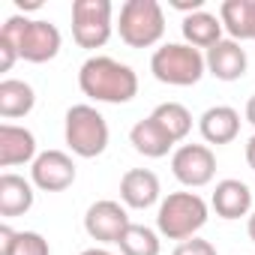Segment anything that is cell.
<instances>
[{"instance_id":"cell-1","label":"cell","mask_w":255,"mask_h":255,"mask_svg":"<svg viewBox=\"0 0 255 255\" xmlns=\"http://www.w3.org/2000/svg\"><path fill=\"white\" fill-rule=\"evenodd\" d=\"M78 87L84 96L96 99V102H111V105H123L135 99L138 93V75L132 72V66H126L114 57H87L78 69Z\"/></svg>"},{"instance_id":"cell-2","label":"cell","mask_w":255,"mask_h":255,"mask_svg":"<svg viewBox=\"0 0 255 255\" xmlns=\"http://www.w3.org/2000/svg\"><path fill=\"white\" fill-rule=\"evenodd\" d=\"M207 222V204L195 192H171L162 198L159 213H156V228L168 240H189L195 237Z\"/></svg>"},{"instance_id":"cell-3","label":"cell","mask_w":255,"mask_h":255,"mask_svg":"<svg viewBox=\"0 0 255 255\" xmlns=\"http://www.w3.org/2000/svg\"><path fill=\"white\" fill-rule=\"evenodd\" d=\"M207 63L204 54L186 42H168L153 51L150 57V72L156 81L171 84V87H192L201 81Z\"/></svg>"},{"instance_id":"cell-4","label":"cell","mask_w":255,"mask_h":255,"mask_svg":"<svg viewBox=\"0 0 255 255\" xmlns=\"http://www.w3.org/2000/svg\"><path fill=\"white\" fill-rule=\"evenodd\" d=\"M117 30L129 48H150L165 36V12L156 0H126Z\"/></svg>"},{"instance_id":"cell-5","label":"cell","mask_w":255,"mask_h":255,"mask_svg":"<svg viewBox=\"0 0 255 255\" xmlns=\"http://www.w3.org/2000/svg\"><path fill=\"white\" fill-rule=\"evenodd\" d=\"M66 144L75 156L93 159L108 147V123L93 105H72L66 111Z\"/></svg>"},{"instance_id":"cell-6","label":"cell","mask_w":255,"mask_h":255,"mask_svg":"<svg viewBox=\"0 0 255 255\" xmlns=\"http://www.w3.org/2000/svg\"><path fill=\"white\" fill-rule=\"evenodd\" d=\"M111 0H75L72 3V39L81 48H102L111 36Z\"/></svg>"},{"instance_id":"cell-7","label":"cell","mask_w":255,"mask_h":255,"mask_svg":"<svg viewBox=\"0 0 255 255\" xmlns=\"http://www.w3.org/2000/svg\"><path fill=\"white\" fill-rule=\"evenodd\" d=\"M171 171L183 186L198 189V186H207L213 180L216 156H213V150L207 144H183L171 156Z\"/></svg>"},{"instance_id":"cell-8","label":"cell","mask_w":255,"mask_h":255,"mask_svg":"<svg viewBox=\"0 0 255 255\" xmlns=\"http://www.w3.org/2000/svg\"><path fill=\"white\" fill-rule=\"evenodd\" d=\"M129 213L120 201H111V198H102L96 204L87 207L84 213V231L99 240V243H120L123 231L129 228Z\"/></svg>"},{"instance_id":"cell-9","label":"cell","mask_w":255,"mask_h":255,"mask_svg":"<svg viewBox=\"0 0 255 255\" xmlns=\"http://www.w3.org/2000/svg\"><path fill=\"white\" fill-rule=\"evenodd\" d=\"M30 180L42 192H63L75 183V162L63 150H45L33 159Z\"/></svg>"},{"instance_id":"cell-10","label":"cell","mask_w":255,"mask_h":255,"mask_svg":"<svg viewBox=\"0 0 255 255\" xmlns=\"http://www.w3.org/2000/svg\"><path fill=\"white\" fill-rule=\"evenodd\" d=\"M60 51V30L51 21H27L21 42H18V57H24L27 63H48L54 60Z\"/></svg>"},{"instance_id":"cell-11","label":"cell","mask_w":255,"mask_h":255,"mask_svg":"<svg viewBox=\"0 0 255 255\" xmlns=\"http://www.w3.org/2000/svg\"><path fill=\"white\" fill-rule=\"evenodd\" d=\"M120 198L132 210H147L159 201V177L150 168H129L120 180Z\"/></svg>"},{"instance_id":"cell-12","label":"cell","mask_w":255,"mask_h":255,"mask_svg":"<svg viewBox=\"0 0 255 255\" xmlns=\"http://www.w3.org/2000/svg\"><path fill=\"white\" fill-rule=\"evenodd\" d=\"M204 63H207V72L213 78H219V81H237V78L246 75V66H249L246 51L234 39H222L213 48H207Z\"/></svg>"},{"instance_id":"cell-13","label":"cell","mask_w":255,"mask_h":255,"mask_svg":"<svg viewBox=\"0 0 255 255\" xmlns=\"http://www.w3.org/2000/svg\"><path fill=\"white\" fill-rule=\"evenodd\" d=\"M36 153V138L30 129L15 123H3L0 126V168H12V165H24L33 162Z\"/></svg>"},{"instance_id":"cell-14","label":"cell","mask_w":255,"mask_h":255,"mask_svg":"<svg viewBox=\"0 0 255 255\" xmlns=\"http://www.w3.org/2000/svg\"><path fill=\"white\" fill-rule=\"evenodd\" d=\"M216 216L222 219H240V216H249L252 210V189L243 183V180H219L216 189H213V198H210Z\"/></svg>"},{"instance_id":"cell-15","label":"cell","mask_w":255,"mask_h":255,"mask_svg":"<svg viewBox=\"0 0 255 255\" xmlns=\"http://www.w3.org/2000/svg\"><path fill=\"white\" fill-rule=\"evenodd\" d=\"M198 129L207 144H231L240 135V114L231 105H213L201 114Z\"/></svg>"},{"instance_id":"cell-16","label":"cell","mask_w":255,"mask_h":255,"mask_svg":"<svg viewBox=\"0 0 255 255\" xmlns=\"http://www.w3.org/2000/svg\"><path fill=\"white\" fill-rule=\"evenodd\" d=\"M129 144H132L141 156H147V159H162V156H168V150H171L177 141L162 129L153 117H144V120H138L132 129H129Z\"/></svg>"},{"instance_id":"cell-17","label":"cell","mask_w":255,"mask_h":255,"mask_svg":"<svg viewBox=\"0 0 255 255\" xmlns=\"http://www.w3.org/2000/svg\"><path fill=\"white\" fill-rule=\"evenodd\" d=\"M33 207V183L21 174H0V216H24Z\"/></svg>"},{"instance_id":"cell-18","label":"cell","mask_w":255,"mask_h":255,"mask_svg":"<svg viewBox=\"0 0 255 255\" xmlns=\"http://www.w3.org/2000/svg\"><path fill=\"white\" fill-rule=\"evenodd\" d=\"M33 105H36V93L27 81H18V78L0 81V117L6 120L24 117L33 111Z\"/></svg>"},{"instance_id":"cell-19","label":"cell","mask_w":255,"mask_h":255,"mask_svg":"<svg viewBox=\"0 0 255 255\" xmlns=\"http://www.w3.org/2000/svg\"><path fill=\"white\" fill-rule=\"evenodd\" d=\"M183 39L192 48H213L216 42H222V21L213 12H195L183 18Z\"/></svg>"},{"instance_id":"cell-20","label":"cell","mask_w":255,"mask_h":255,"mask_svg":"<svg viewBox=\"0 0 255 255\" xmlns=\"http://www.w3.org/2000/svg\"><path fill=\"white\" fill-rule=\"evenodd\" d=\"M0 255H51V249L36 231H12L9 225H0Z\"/></svg>"},{"instance_id":"cell-21","label":"cell","mask_w":255,"mask_h":255,"mask_svg":"<svg viewBox=\"0 0 255 255\" xmlns=\"http://www.w3.org/2000/svg\"><path fill=\"white\" fill-rule=\"evenodd\" d=\"M219 21L234 42L252 39V0H225L219 6Z\"/></svg>"},{"instance_id":"cell-22","label":"cell","mask_w":255,"mask_h":255,"mask_svg":"<svg viewBox=\"0 0 255 255\" xmlns=\"http://www.w3.org/2000/svg\"><path fill=\"white\" fill-rule=\"evenodd\" d=\"M150 117L162 126V129H165L174 141H183V138L192 132V114H189V108L180 105V102H162V105L153 108Z\"/></svg>"},{"instance_id":"cell-23","label":"cell","mask_w":255,"mask_h":255,"mask_svg":"<svg viewBox=\"0 0 255 255\" xmlns=\"http://www.w3.org/2000/svg\"><path fill=\"white\" fill-rule=\"evenodd\" d=\"M120 252L123 255H159V234L147 225L132 222L120 237Z\"/></svg>"},{"instance_id":"cell-24","label":"cell","mask_w":255,"mask_h":255,"mask_svg":"<svg viewBox=\"0 0 255 255\" xmlns=\"http://www.w3.org/2000/svg\"><path fill=\"white\" fill-rule=\"evenodd\" d=\"M171 255H219L216 246L210 240H201V237H189L183 243H177V249Z\"/></svg>"},{"instance_id":"cell-25","label":"cell","mask_w":255,"mask_h":255,"mask_svg":"<svg viewBox=\"0 0 255 255\" xmlns=\"http://www.w3.org/2000/svg\"><path fill=\"white\" fill-rule=\"evenodd\" d=\"M15 60H18V48H12L9 42H0V69L9 72Z\"/></svg>"},{"instance_id":"cell-26","label":"cell","mask_w":255,"mask_h":255,"mask_svg":"<svg viewBox=\"0 0 255 255\" xmlns=\"http://www.w3.org/2000/svg\"><path fill=\"white\" fill-rule=\"evenodd\" d=\"M171 6L180 9V12H186V15H195V12L204 9V0H171Z\"/></svg>"},{"instance_id":"cell-27","label":"cell","mask_w":255,"mask_h":255,"mask_svg":"<svg viewBox=\"0 0 255 255\" xmlns=\"http://www.w3.org/2000/svg\"><path fill=\"white\" fill-rule=\"evenodd\" d=\"M246 162H249V168L255 171V135L246 141Z\"/></svg>"},{"instance_id":"cell-28","label":"cell","mask_w":255,"mask_h":255,"mask_svg":"<svg viewBox=\"0 0 255 255\" xmlns=\"http://www.w3.org/2000/svg\"><path fill=\"white\" fill-rule=\"evenodd\" d=\"M246 120L255 126V93L249 96V102H246Z\"/></svg>"},{"instance_id":"cell-29","label":"cell","mask_w":255,"mask_h":255,"mask_svg":"<svg viewBox=\"0 0 255 255\" xmlns=\"http://www.w3.org/2000/svg\"><path fill=\"white\" fill-rule=\"evenodd\" d=\"M15 6H18V9H24V12H27V9H39V6H42V3H39V0H27V3H24V0H15Z\"/></svg>"},{"instance_id":"cell-30","label":"cell","mask_w":255,"mask_h":255,"mask_svg":"<svg viewBox=\"0 0 255 255\" xmlns=\"http://www.w3.org/2000/svg\"><path fill=\"white\" fill-rule=\"evenodd\" d=\"M246 231H249V240L255 243V213L249 216V222H246Z\"/></svg>"},{"instance_id":"cell-31","label":"cell","mask_w":255,"mask_h":255,"mask_svg":"<svg viewBox=\"0 0 255 255\" xmlns=\"http://www.w3.org/2000/svg\"><path fill=\"white\" fill-rule=\"evenodd\" d=\"M81 255H111V252H108V249H96V246H93V249H84Z\"/></svg>"},{"instance_id":"cell-32","label":"cell","mask_w":255,"mask_h":255,"mask_svg":"<svg viewBox=\"0 0 255 255\" xmlns=\"http://www.w3.org/2000/svg\"><path fill=\"white\" fill-rule=\"evenodd\" d=\"M252 39H255V0H252Z\"/></svg>"}]
</instances>
